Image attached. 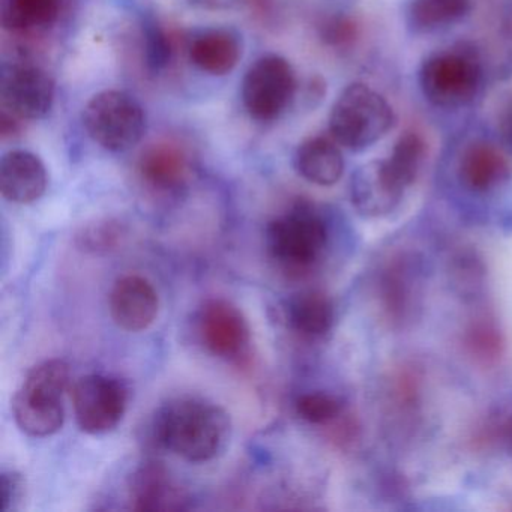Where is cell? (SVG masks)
I'll return each mask as SVG.
<instances>
[{
  "label": "cell",
  "instance_id": "14",
  "mask_svg": "<svg viewBox=\"0 0 512 512\" xmlns=\"http://www.w3.org/2000/svg\"><path fill=\"white\" fill-rule=\"evenodd\" d=\"M188 56L194 67L203 73L227 76L242 58L241 37L233 29H205L191 38Z\"/></svg>",
  "mask_w": 512,
  "mask_h": 512
},
{
  "label": "cell",
  "instance_id": "1",
  "mask_svg": "<svg viewBox=\"0 0 512 512\" xmlns=\"http://www.w3.org/2000/svg\"><path fill=\"white\" fill-rule=\"evenodd\" d=\"M232 436L229 413L211 401L181 397L167 401L152 416L151 440L190 463L223 454Z\"/></svg>",
  "mask_w": 512,
  "mask_h": 512
},
{
  "label": "cell",
  "instance_id": "28",
  "mask_svg": "<svg viewBox=\"0 0 512 512\" xmlns=\"http://www.w3.org/2000/svg\"><path fill=\"white\" fill-rule=\"evenodd\" d=\"M25 479L13 470L0 473V512H11L22 502Z\"/></svg>",
  "mask_w": 512,
  "mask_h": 512
},
{
  "label": "cell",
  "instance_id": "32",
  "mask_svg": "<svg viewBox=\"0 0 512 512\" xmlns=\"http://www.w3.org/2000/svg\"><path fill=\"white\" fill-rule=\"evenodd\" d=\"M502 436L503 440H505L506 448L512 454V416H509L508 421L503 425Z\"/></svg>",
  "mask_w": 512,
  "mask_h": 512
},
{
  "label": "cell",
  "instance_id": "31",
  "mask_svg": "<svg viewBox=\"0 0 512 512\" xmlns=\"http://www.w3.org/2000/svg\"><path fill=\"white\" fill-rule=\"evenodd\" d=\"M500 131H502L506 142L512 145V103L509 104L508 109L503 113L502 122H500Z\"/></svg>",
  "mask_w": 512,
  "mask_h": 512
},
{
  "label": "cell",
  "instance_id": "25",
  "mask_svg": "<svg viewBox=\"0 0 512 512\" xmlns=\"http://www.w3.org/2000/svg\"><path fill=\"white\" fill-rule=\"evenodd\" d=\"M295 409L304 421L325 425L340 418L344 404L340 398L328 392H308L296 398Z\"/></svg>",
  "mask_w": 512,
  "mask_h": 512
},
{
  "label": "cell",
  "instance_id": "26",
  "mask_svg": "<svg viewBox=\"0 0 512 512\" xmlns=\"http://www.w3.org/2000/svg\"><path fill=\"white\" fill-rule=\"evenodd\" d=\"M145 38V58L148 68L154 73L164 70L172 59V46L166 32L154 20H148L143 25Z\"/></svg>",
  "mask_w": 512,
  "mask_h": 512
},
{
  "label": "cell",
  "instance_id": "18",
  "mask_svg": "<svg viewBox=\"0 0 512 512\" xmlns=\"http://www.w3.org/2000/svg\"><path fill=\"white\" fill-rule=\"evenodd\" d=\"M187 155L173 143H155L143 151L139 160V173L143 181L158 191L179 190L187 181Z\"/></svg>",
  "mask_w": 512,
  "mask_h": 512
},
{
  "label": "cell",
  "instance_id": "21",
  "mask_svg": "<svg viewBox=\"0 0 512 512\" xmlns=\"http://www.w3.org/2000/svg\"><path fill=\"white\" fill-rule=\"evenodd\" d=\"M470 8L472 0H412L407 14L416 32H433L460 22Z\"/></svg>",
  "mask_w": 512,
  "mask_h": 512
},
{
  "label": "cell",
  "instance_id": "30",
  "mask_svg": "<svg viewBox=\"0 0 512 512\" xmlns=\"http://www.w3.org/2000/svg\"><path fill=\"white\" fill-rule=\"evenodd\" d=\"M193 7L202 8L206 11H227L239 7L247 0H187Z\"/></svg>",
  "mask_w": 512,
  "mask_h": 512
},
{
  "label": "cell",
  "instance_id": "16",
  "mask_svg": "<svg viewBox=\"0 0 512 512\" xmlns=\"http://www.w3.org/2000/svg\"><path fill=\"white\" fill-rule=\"evenodd\" d=\"M511 176V166L505 155L490 143L470 145L461 155L458 178L473 193H488L505 184Z\"/></svg>",
  "mask_w": 512,
  "mask_h": 512
},
{
  "label": "cell",
  "instance_id": "15",
  "mask_svg": "<svg viewBox=\"0 0 512 512\" xmlns=\"http://www.w3.org/2000/svg\"><path fill=\"white\" fill-rule=\"evenodd\" d=\"M130 496L136 511L181 509L184 491L170 478L169 472L155 461L142 464L131 476Z\"/></svg>",
  "mask_w": 512,
  "mask_h": 512
},
{
  "label": "cell",
  "instance_id": "27",
  "mask_svg": "<svg viewBox=\"0 0 512 512\" xmlns=\"http://www.w3.org/2000/svg\"><path fill=\"white\" fill-rule=\"evenodd\" d=\"M466 346L479 361L494 362L502 355L503 343L497 329L485 323H479L467 332Z\"/></svg>",
  "mask_w": 512,
  "mask_h": 512
},
{
  "label": "cell",
  "instance_id": "7",
  "mask_svg": "<svg viewBox=\"0 0 512 512\" xmlns=\"http://www.w3.org/2000/svg\"><path fill=\"white\" fill-rule=\"evenodd\" d=\"M296 91L298 82L292 64L283 56L265 55L245 73L242 103L254 121H277L292 106Z\"/></svg>",
  "mask_w": 512,
  "mask_h": 512
},
{
  "label": "cell",
  "instance_id": "8",
  "mask_svg": "<svg viewBox=\"0 0 512 512\" xmlns=\"http://www.w3.org/2000/svg\"><path fill=\"white\" fill-rule=\"evenodd\" d=\"M130 391L118 377L88 374L80 377L73 389L74 413L80 430L106 434L121 424L127 412Z\"/></svg>",
  "mask_w": 512,
  "mask_h": 512
},
{
  "label": "cell",
  "instance_id": "24",
  "mask_svg": "<svg viewBox=\"0 0 512 512\" xmlns=\"http://www.w3.org/2000/svg\"><path fill=\"white\" fill-rule=\"evenodd\" d=\"M127 235L125 226L116 220H100L83 227L76 236L80 250L92 254H106L116 250Z\"/></svg>",
  "mask_w": 512,
  "mask_h": 512
},
{
  "label": "cell",
  "instance_id": "9",
  "mask_svg": "<svg viewBox=\"0 0 512 512\" xmlns=\"http://www.w3.org/2000/svg\"><path fill=\"white\" fill-rule=\"evenodd\" d=\"M55 95L53 77L34 62H13L2 70V107L16 119L40 121L46 118L52 112Z\"/></svg>",
  "mask_w": 512,
  "mask_h": 512
},
{
  "label": "cell",
  "instance_id": "22",
  "mask_svg": "<svg viewBox=\"0 0 512 512\" xmlns=\"http://www.w3.org/2000/svg\"><path fill=\"white\" fill-rule=\"evenodd\" d=\"M416 277L409 262H397L386 269L382 299L389 317L404 320L412 313L416 298Z\"/></svg>",
  "mask_w": 512,
  "mask_h": 512
},
{
  "label": "cell",
  "instance_id": "4",
  "mask_svg": "<svg viewBox=\"0 0 512 512\" xmlns=\"http://www.w3.org/2000/svg\"><path fill=\"white\" fill-rule=\"evenodd\" d=\"M86 133L109 152L136 148L148 130L146 112L134 95L125 91H103L91 98L83 112Z\"/></svg>",
  "mask_w": 512,
  "mask_h": 512
},
{
  "label": "cell",
  "instance_id": "20",
  "mask_svg": "<svg viewBox=\"0 0 512 512\" xmlns=\"http://www.w3.org/2000/svg\"><path fill=\"white\" fill-rule=\"evenodd\" d=\"M62 8L64 0H0V17L7 31H43L58 22Z\"/></svg>",
  "mask_w": 512,
  "mask_h": 512
},
{
  "label": "cell",
  "instance_id": "29",
  "mask_svg": "<svg viewBox=\"0 0 512 512\" xmlns=\"http://www.w3.org/2000/svg\"><path fill=\"white\" fill-rule=\"evenodd\" d=\"M358 37V26L347 17H334L322 26V38L332 47H347Z\"/></svg>",
  "mask_w": 512,
  "mask_h": 512
},
{
  "label": "cell",
  "instance_id": "11",
  "mask_svg": "<svg viewBox=\"0 0 512 512\" xmlns=\"http://www.w3.org/2000/svg\"><path fill=\"white\" fill-rule=\"evenodd\" d=\"M404 191L394 181L383 160L359 167L350 179V199L362 217L377 218L391 214L403 200Z\"/></svg>",
  "mask_w": 512,
  "mask_h": 512
},
{
  "label": "cell",
  "instance_id": "12",
  "mask_svg": "<svg viewBox=\"0 0 512 512\" xmlns=\"http://www.w3.org/2000/svg\"><path fill=\"white\" fill-rule=\"evenodd\" d=\"M160 308L157 290L146 278L125 275L110 292V314L119 328L140 332L155 322Z\"/></svg>",
  "mask_w": 512,
  "mask_h": 512
},
{
  "label": "cell",
  "instance_id": "10",
  "mask_svg": "<svg viewBox=\"0 0 512 512\" xmlns=\"http://www.w3.org/2000/svg\"><path fill=\"white\" fill-rule=\"evenodd\" d=\"M197 331L203 346L223 359L244 355L251 331L244 313L226 299H209L197 314Z\"/></svg>",
  "mask_w": 512,
  "mask_h": 512
},
{
  "label": "cell",
  "instance_id": "17",
  "mask_svg": "<svg viewBox=\"0 0 512 512\" xmlns=\"http://www.w3.org/2000/svg\"><path fill=\"white\" fill-rule=\"evenodd\" d=\"M338 143L328 137H311L296 149L295 169L299 176L319 187H332L344 173V158Z\"/></svg>",
  "mask_w": 512,
  "mask_h": 512
},
{
  "label": "cell",
  "instance_id": "19",
  "mask_svg": "<svg viewBox=\"0 0 512 512\" xmlns=\"http://www.w3.org/2000/svg\"><path fill=\"white\" fill-rule=\"evenodd\" d=\"M286 319L290 328L302 337L323 338L334 328V302L319 290H304L287 301Z\"/></svg>",
  "mask_w": 512,
  "mask_h": 512
},
{
  "label": "cell",
  "instance_id": "13",
  "mask_svg": "<svg viewBox=\"0 0 512 512\" xmlns=\"http://www.w3.org/2000/svg\"><path fill=\"white\" fill-rule=\"evenodd\" d=\"M49 175L38 155L29 151H10L0 160V191L8 202L29 205L46 193Z\"/></svg>",
  "mask_w": 512,
  "mask_h": 512
},
{
  "label": "cell",
  "instance_id": "5",
  "mask_svg": "<svg viewBox=\"0 0 512 512\" xmlns=\"http://www.w3.org/2000/svg\"><path fill=\"white\" fill-rule=\"evenodd\" d=\"M269 256L284 268H310L328 245V226L319 212L307 203L269 221L265 232Z\"/></svg>",
  "mask_w": 512,
  "mask_h": 512
},
{
  "label": "cell",
  "instance_id": "6",
  "mask_svg": "<svg viewBox=\"0 0 512 512\" xmlns=\"http://www.w3.org/2000/svg\"><path fill=\"white\" fill-rule=\"evenodd\" d=\"M481 80L478 58L464 47L430 56L419 73L422 94L442 109L469 106L478 95Z\"/></svg>",
  "mask_w": 512,
  "mask_h": 512
},
{
  "label": "cell",
  "instance_id": "3",
  "mask_svg": "<svg viewBox=\"0 0 512 512\" xmlns=\"http://www.w3.org/2000/svg\"><path fill=\"white\" fill-rule=\"evenodd\" d=\"M394 125V110L388 101L364 83L347 86L329 115L332 139L353 152L370 148L382 140Z\"/></svg>",
  "mask_w": 512,
  "mask_h": 512
},
{
  "label": "cell",
  "instance_id": "2",
  "mask_svg": "<svg viewBox=\"0 0 512 512\" xmlns=\"http://www.w3.org/2000/svg\"><path fill=\"white\" fill-rule=\"evenodd\" d=\"M70 385V365L50 359L32 368L13 400L16 424L32 437H49L65 421L64 394Z\"/></svg>",
  "mask_w": 512,
  "mask_h": 512
},
{
  "label": "cell",
  "instance_id": "23",
  "mask_svg": "<svg viewBox=\"0 0 512 512\" xmlns=\"http://www.w3.org/2000/svg\"><path fill=\"white\" fill-rule=\"evenodd\" d=\"M424 155L425 143L422 137L418 133L407 131L397 140L391 155L383 161L394 181L407 190L421 170Z\"/></svg>",
  "mask_w": 512,
  "mask_h": 512
}]
</instances>
